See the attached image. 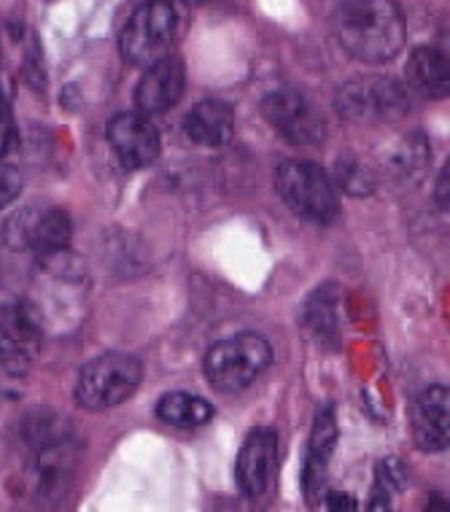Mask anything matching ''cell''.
Here are the masks:
<instances>
[{"instance_id":"obj_2","label":"cell","mask_w":450,"mask_h":512,"mask_svg":"<svg viewBox=\"0 0 450 512\" xmlns=\"http://www.w3.org/2000/svg\"><path fill=\"white\" fill-rule=\"evenodd\" d=\"M283 205L310 224H332L340 216V195L324 168L305 159H286L275 173Z\"/></svg>"},{"instance_id":"obj_17","label":"cell","mask_w":450,"mask_h":512,"mask_svg":"<svg viewBox=\"0 0 450 512\" xmlns=\"http://www.w3.org/2000/svg\"><path fill=\"white\" fill-rule=\"evenodd\" d=\"M157 415L162 424L176 426V429H195L205 426L213 418V405L205 402L203 397L195 394H184V391H173L157 402Z\"/></svg>"},{"instance_id":"obj_16","label":"cell","mask_w":450,"mask_h":512,"mask_svg":"<svg viewBox=\"0 0 450 512\" xmlns=\"http://www.w3.org/2000/svg\"><path fill=\"white\" fill-rule=\"evenodd\" d=\"M337 448V418L332 407H321L313 421V434H310L308 459H305V491L308 496H316L324 483H327V469L332 461V453Z\"/></svg>"},{"instance_id":"obj_6","label":"cell","mask_w":450,"mask_h":512,"mask_svg":"<svg viewBox=\"0 0 450 512\" xmlns=\"http://www.w3.org/2000/svg\"><path fill=\"white\" fill-rule=\"evenodd\" d=\"M178 14L168 0H149L135 9L119 38L122 57L135 68H149L162 57H168L176 41Z\"/></svg>"},{"instance_id":"obj_22","label":"cell","mask_w":450,"mask_h":512,"mask_svg":"<svg viewBox=\"0 0 450 512\" xmlns=\"http://www.w3.org/2000/svg\"><path fill=\"white\" fill-rule=\"evenodd\" d=\"M38 262H41L46 273H52L60 281H79V278H84V262H81V256L71 254V248H57V251L38 254Z\"/></svg>"},{"instance_id":"obj_19","label":"cell","mask_w":450,"mask_h":512,"mask_svg":"<svg viewBox=\"0 0 450 512\" xmlns=\"http://www.w3.org/2000/svg\"><path fill=\"white\" fill-rule=\"evenodd\" d=\"M407 486V464L402 459H383L378 464L370 510H391V494Z\"/></svg>"},{"instance_id":"obj_8","label":"cell","mask_w":450,"mask_h":512,"mask_svg":"<svg viewBox=\"0 0 450 512\" xmlns=\"http://www.w3.org/2000/svg\"><path fill=\"white\" fill-rule=\"evenodd\" d=\"M262 116L275 133L292 146H316L324 141V119L297 89H275L262 100Z\"/></svg>"},{"instance_id":"obj_26","label":"cell","mask_w":450,"mask_h":512,"mask_svg":"<svg viewBox=\"0 0 450 512\" xmlns=\"http://www.w3.org/2000/svg\"><path fill=\"white\" fill-rule=\"evenodd\" d=\"M324 507H327V510H359V504L353 502L351 496L348 494H337V491H332V494H327L324 496Z\"/></svg>"},{"instance_id":"obj_15","label":"cell","mask_w":450,"mask_h":512,"mask_svg":"<svg viewBox=\"0 0 450 512\" xmlns=\"http://www.w3.org/2000/svg\"><path fill=\"white\" fill-rule=\"evenodd\" d=\"M407 89L415 92L418 98L442 100L450 87L448 54L434 49V46H421L410 54L405 65Z\"/></svg>"},{"instance_id":"obj_4","label":"cell","mask_w":450,"mask_h":512,"mask_svg":"<svg viewBox=\"0 0 450 512\" xmlns=\"http://www.w3.org/2000/svg\"><path fill=\"white\" fill-rule=\"evenodd\" d=\"M143 380V364L130 354L111 351L84 364L76 383V402L89 413L111 410L133 397Z\"/></svg>"},{"instance_id":"obj_3","label":"cell","mask_w":450,"mask_h":512,"mask_svg":"<svg viewBox=\"0 0 450 512\" xmlns=\"http://www.w3.org/2000/svg\"><path fill=\"white\" fill-rule=\"evenodd\" d=\"M273 364V348L256 332H240L208 348L203 370L213 389L221 394H238L248 389Z\"/></svg>"},{"instance_id":"obj_28","label":"cell","mask_w":450,"mask_h":512,"mask_svg":"<svg viewBox=\"0 0 450 512\" xmlns=\"http://www.w3.org/2000/svg\"><path fill=\"white\" fill-rule=\"evenodd\" d=\"M189 3H208V0H189Z\"/></svg>"},{"instance_id":"obj_24","label":"cell","mask_w":450,"mask_h":512,"mask_svg":"<svg viewBox=\"0 0 450 512\" xmlns=\"http://www.w3.org/2000/svg\"><path fill=\"white\" fill-rule=\"evenodd\" d=\"M19 192H22V176H19V170L0 162V211L9 208L19 197Z\"/></svg>"},{"instance_id":"obj_21","label":"cell","mask_w":450,"mask_h":512,"mask_svg":"<svg viewBox=\"0 0 450 512\" xmlns=\"http://www.w3.org/2000/svg\"><path fill=\"white\" fill-rule=\"evenodd\" d=\"M337 170V184L343 186L348 195H370L372 189H375V181H372V173L364 168L362 159L351 157V154H345L343 159H337L335 162Z\"/></svg>"},{"instance_id":"obj_5","label":"cell","mask_w":450,"mask_h":512,"mask_svg":"<svg viewBox=\"0 0 450 512\" xmlns=\"http://www.w3.org/2000/svg\"><path fill=\"white\" fill-rule=\"evenodd\" d=\"M335 103L345 122L383 124L397 122L407 114L410 95L405 84L391 76H359L345 81Z\"/></svg>"},{"instance_id":"obj_23","label":"cell","mask_w":450,"mask_h":512,"mask_svg":"<svg viewBox=\"0 0 450 512\" xmlns=\"http://www.w3.org/2000/svg\"><path fill=\"white\" fill-rule=\"evenodd\" d=\"M426 159H429V151H426V141L421 135H410L402 149L391 154V170L397 176H413L415 170L426 168Z\"/></svg>"},{"instance_id":"obj_27","label":"cell","mask_w":450,"mask_h":512,"mask_svg":"<svg viewBox=\"0 0 450 512\" xmlns=\"http://www.w3.org/2000/svg\"><path fill=\"white\" fill-rule=\"evenodd\" d=\"M448 189H450V165H445V170L437 178V205H440V211L448 213Z\"/></svg>"},{"instance_id":"obj_7","label":"cell","mask_w":450,"mask_h":512,"mask_svg":"<svg viewBox=\"0 0 450 512\" xmlns=\"http://www.w3.org/2000/svg\"><path fill=\"white\" fill-rule=\"evenodd\" d=\"M41 351V313L33 302L14 300L0 308V364L9 375H27Z\"/></svg>"},{"instance_id":"obj_25","label":"cell","mask_w":450,"mask_h":512,"mask_svg":"<svg viewBox=\"0 0 450 512\" xmlns=\"http://www.w3.org/2000/svg\"><path fill=\"white\" fill-rule=\"evenodd\" d=\"M14 146H17V124H14L9 103L0 95V157L14 151Z\"/></svg>"},{"instance_id":"obj_12","label":"cell","mask_w":450,"mask_h":512,"mask_svg":"<svg viewBox=\"0 0 450 512\" xmlns=\"http://www.w3.org/2000/svg\"><path fill=\"white\" fill-rule=\"evenodd\" d=\"M415 445L426 453L448 451L450 445V391L448 386H429L415 399L410 413Z\"/></svg>"},{"instance_id":"obj_9","label":"cell","mask_w":450,"mask_h":512,"mask_svg":"<svg viewBox=\"0 0 450 512\" xmlns=\"http://www.w3.org/2000/svg\"><path fill=\"white\" fill-rule=\"evenodd\" d=\"M278 467V434L275 429L259 426L248 434L235 464V480L243 496L262 499L270 494Z\"/></svg>"},{"instance_id":"obj_20","label":"cell","mask_w":450,"mask_h":512,"mask_svg":"<svg viewBox=\"0 0 450 512\" xmlns=\"http://www.w3.org/2000/svg\"><path fill=\"white\" fill-rule=\"evenodd\" d=\"M38 211H41V205H30V208L11 213L9 219L3 221V227H0L3 246L11 248V251H30V246H33V232H36Z\"/></svg>"},{"instance_id":"obj_10","label":"cell","mask_w":450,"mask_h":512,"mask_svg":"<svg viewBox=\"0 0 450 512\" xmlns=\"http://www.w3.org/2000/svg\"><path fill=\"white\" fill-rule=\"evenodd\" d=\"M106 135L119 162L130 170L149 168L151 162H157L159 151H162L157 127L141 111H122V114H116L108 122Z\"/></svg>"},{"instance_id":"obj_18","label":"cell","mask_w":450,"mask_h":512,"mask_svg":"<svg viewBox=\"0 0 450 512\" xmlns=\"http://www.w3.org/2000/svg\"><path fill=\"white\" fill-rule=\"evenodd\" d=\"M73 238L71 216L62 208H41L36 219V232H33V246L30 251L46 254V251H57V248H68Z\"/></svg>"},{"instance_id":"obj_14","label":"cell","mask_w":450,"mask_h":512,"mask_svg":"<svg viewBox=\"0 0 450 512\" xmlns=\"http://www.w3.org/2000/svg\"><path fill=\"white\" fill-rule=\"evenodd\" d=\"M184 130L197 146L219 149V146H227L232 141V133H235V111L224 100H200L186 114Z\"/></svg>"},{"instance_id":"obj_1","label":"cell","mask_w":450,"mask_h":512,"mask_svg":"<svg viewBox=\"0 0 450 512\" xmlns=\"http://www.w3.org/2000/svg\"><path fill=\"white\" fill-rule=\"evenodd\" d=\"M332 27L343 52L367 65L394 60L407 41L405 14L397 0H343Z\"/></svg>"},{"instance_id":"obj_13","label":"cell","mask_w":450,"mask_h":512,"mask_svg":"<svg viewBox=\"0 0 450 512\" xmlns=\"http://www.w3.org/2000/svg\"><path fill=\"white\" fill-rule=\"evenodd\" d=\"M337 308H340V292H337L332 283L318 286L316 292L310 294V300L305 302L302 329L310 337V343L318 345V348H329V351L340 348V318H337Z\"/></svg>"},{"instance_id":"obj_11","label":"cell","mask_w":450,"mask_h":512,"mask_svg":"<svg viewBox=\"0 0 450 512\" xmlns=\"http://www.w3.org/2000/svg\"><path fill=\"white\" fill-rule=\"evenodd\" d=\"M186 89L184 62L178 57H162L146 68L143 79L135 87V108L141 114H165L176 106Z\"/></svg>"}]
</instances>
